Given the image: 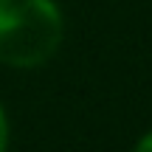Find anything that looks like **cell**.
<instances>
[{"instance_id": "cell-1", "label": "cell", "mask_w": 152, "mask_h": 152, "mask_svg": "<svg viewBox=\"0 0 152 152\" xmlns=\"http://www.w3.org/2000/svg\"><path fill=\"white\" fill-rule=\"evenodd\" d=\"M62 42V17L51 0H0V62L37 68Z\"/></svg>"}, {"instance_id": "cell-2", "label": "cell", "mask_w": 152, "mask_h": 152, "mask_svg": "<svg viewBox=\"0 0 152 152\" xmlns=\"http://www.w3.org/2000/svg\"><path fill=\"white\" fill-rule=\"evenodd\" d=\"M6 144H9V124H6L3 107H0V152H6Z\"/></svg>"}, {"instance_id": "cell-3", "label": "cell", "mask_w": 152, "mask_h": 152, "mask_svg": "<svg viewBox=\"0 0 152 152\" xmlns=\"http://www.w3.org/2000/svg\"><path fill=\"white\" fill-rule=\"evenodd\" d=\"M135 152H152V132H149V135H144L141 141H138Z\"/></svg>"}]
</instances>
